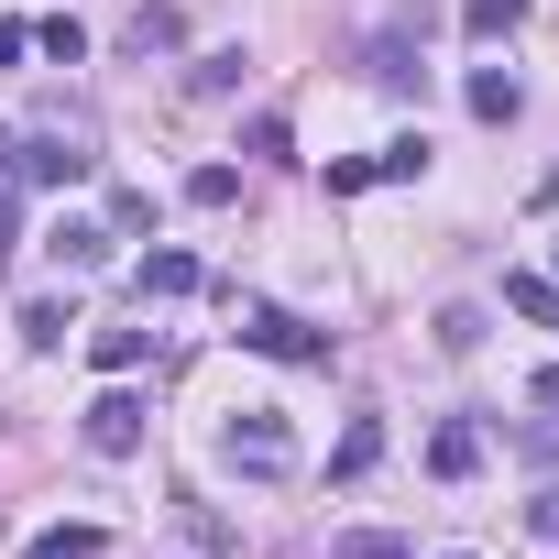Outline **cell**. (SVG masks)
I'll return each instance as SVG.
<instances>
[{
  "label": "cell",
  "mask_w": 559,
  "mask_h": 559,
  "mask_svg": "<svg viewBox=\"0 0 559 559\" xmlns=\"http://www.w3.org/2000/svg\"><path fill=\"white\" fill-rule=\"evenodd\" d=\"M241 352H263V362H330L341 341L308 330V319H286V308H241Z\"/></svg>",
  "instance_id": "6da1fadb"
},
{
  "label": "cell",
  "mask_w": 559,
  "mask_h": 559,
  "mask_svg": "<svg viewBox=\"0 0 559 559\" xmlns=\"http://www.w3.org/2000/svg\"><path fill=\"white\" fill-rule=\"evenodd\" d=\"M143 417H154V406H143V395H121V384H110V395H99V406H88V417H78V439H88V450H99V461H132V450H143Z\"/></svg>",
  "instance_id": "7a4b0ae2"
},
{
  "label": "cell",
  "mask_w": 559,
  "mask_h": 559,
  "mask_svg": "<svg viewBox=\"0 0 559 559\" xmlns=\"http://www.w3.org/2000/svg\"><path fill=\"white\" fill-rule=\"evenodd\" d=\"M121 45H132V56H176V45H187V12H176V0H143V12L121 23Z\"/></svg>",
  "instance_id": "3957f363"
},
{
  "label": "cell",
  "mask_w": 559,
  "mask_h": 559,
  "mask_svg": "<svg viewBox=\"0 0 559 559\" xmlns=\"http://www.w3.org/2000/svg\"><path fill=\"white\" fill-rule=\"evenodd\" d=\"M230 461H241V472H263V483H274V472H286V461H297V450H286V428H274V417H252V428H230Z\"/></svg>",
  "instance_id": "277c9868"
},
{
  "label": "cell",
  "mask_w": 559,
  "mask_h": 559,
  "mask_svg": "<svg viewBox=\"0 0 559 559\" xmlns=\"http://www.w3.org/2000/svg\"><path fill=\"white\" fill-rule=\"evenodd\" d=\"M45 252H56L67 274H88V263L110 252V230H99V219H56V230H45Z\"/></svg>",
  "instance_id": "5b68a950"
},
{
  "label": "cell",
  "mask_w": 559,
  "mask_h": 559,
  "mask_svg": "<svg viewBox=\"0 0 559 559\" xmlns=\"http://www.w3.org/2000/svg\"><path fill=\"white\" fill-rule=\"evenodd\" d=\"M515 110H526V88L504 67H472V121H515Z\"/></svg>",
  "instance_id": "8992f818"
},
{
  "label": "cell",
  "mask_w": 559,
  "mask_h": 559,
  "mask_svg": "<svg viewBox=\"0 0 559 559\" xmlns=\"http://www.w3.org/2000/svg\"><path fill=\"white\" fill-rule=\"evenodd\" d=\"M23 176H34V187H78L88 154H78V143H23Z\"/></svg>",
  "instance_id": "52a82bcc"
},
{
  "label": "cell",
  "mask_w": 559,
  "mask_h": 559,
  "mask_svg": "<svg viewBox=\"0 0 559 559\" xmlns=\"http://www.w3.org/2000/svg\"><path fill=\"white\" fill-rule=\"evenodd\" d=\"M88 362H99V373H143V362H154V330H99Z\"/></svg>",
  "instance_id": "ba28073f"
},
{
  "label": "cell",
  "mask_w": 559,
  "mask_h": 559,
  "mask_svg": "<svg viewBox=\"0 0 559 559\" xmlns=\"http://www.w3.org/2000/svg\"><path fill=\"white\" fill-rule=\"evenodd\" d=\"M373 461H384V428H373V417H352V428H341V450H330V472H341V483H362Z\"/></svg>",
  "instance_id": "9c48e42d"
},
{
  "label": "cell",
  "mask_w": 559,
  "mask_h": 559,
  "mask_svg": "<svg viewBox=\"0 0 559 559\" xmlns=\"http://www.w3.org/2000/svg\"><path fill=\"white\" fill-rule=\"evenodd\" d=\"M515 23H526V0H461V34L472 45H504Z\"/></svg>",
  "instance_id": "30bf717a"
},
{
  "label": "cell",
  "mask_w": 559,
  "mask_h": 559,
  "mask_svg": "<svg viewBox=\"0 0 559 559\" xmlns=\"http://www.w3.org/2000/svg\"><path fill=\"white\" fill-rule=\"evenodd\" d=\"M143 297H198V252H143Z\"/></svg>",
  "instance_id": "8fae6325"
},
{
  "label": "cell",
  "mask_w": 559,
  "mask_h": 559,
  "mask_svg": "<svg viewBox=\"0 0 559 559\" xmlns=\"http://www.w3.org/2000/svg\"><path fill=\"white\" fill-rule=\"evenodd\" d=\"M67 330H78V308H67V297H34V308H23V341H34V352H56Z\"/></svg>",
  "instance_id": "7c38bea8"
},
{
  "label": "cell",
  "mask_w": 559,
  "mask_h": 559,
  "mask_svg": "<svg viewBox=\"0 0 559 559\" xmlns=\"http://www.w3.org/2000/svg\"><path fill=\"white\" fill-rule=\"evenodd\" d=\"M472 461H483V439H472V428H439V439H428V472H439V483H461Z\"/></svg>",
  "instance_id": "4fadbf2b"
},
{
  "label": "cell",
  "mask_w": 559,
  "mask_h": 559,
  "mask_svg": "<svg viewBox=\"0 0 559 559\" xmlns=\"http://www.w3.org/2000/svg\"><path fill=\"white\" fill-rule=\"evenodd\" d=\"M23 559H99V526H45Z\"/></svg>",
  "instance_id": "5bb4252c"
},
{
  "label": "cell",
  "mask_w": 559,
  "mask_h": 559,
  "mask_svg": "<svg viewBox=\"0 0 559 559\" xmlns=\"http://www.w3.org/2000/svg\"><path fill=\"white\" fill-rule=\"evenodd\" d=\"M198 99H219V88H241V45H219V56H198V78H187Z\"/></svg>",
  "instance_id": "9a60e30c"
},
{
  "label": "cell",
  "mask_w": 559,
  "mask_h": 559,
  "mask_svg": "<svg viewBox=\"0 0 559 559\" xmlns=\"http://www.w3.org/2000/svg\"><path fill=\"white\" fill-rule=\"evenodd\" d=\"M373 176H428V132H395V143L373 154Z\"/></svg>",
  "instance_id": "2e32d148"
},
{
  "label": "cell",
  "mask_w": 559,
  "mask_h": 559,
  "mask_svg": "<svg viewBox=\"0 0 559 559\" xmlns=\"http://www.w3.org/2000/svg\"><path fill=\"white\" fill-rule=\"evenodd\" d=\"M187 198H198V209H230V198H241V165H198Z\"/></svg>",
  "instance_id": "e0dca14e"
},
{
  "label": "cell",
  "mask_w": 559,
  "mask_h": 559,
  "mask_svg": "<svg viewBox=\"0 0 559 559\" xmlns=\"http://www.w3.org/2000/svg\"><path fill=\"white\" fill-rule=\"evenodd\" d=\"M34 45H45V56H56V67H78V56H88V34H78V23H67V12H56V23H34Z\"/></svg>",
  "instance_id": "ac0fdd59"
},
{
  "label": "cell",
  "mask_w": 559,
  "mask_h": 559,
  "mask_svg": "<svg viewBox=\"0 0 559 559\" xmlns=\"http://www.w3.org/2000/svg\"><path fill=\"white\" fill-rule=\"evenodd\" d=\"M504 308H515V319H548L559 297H548V274H515V286H504Z\"/></svg>",
  "instance_id": "d6986e66"
},
{
  "label": "cell",
  "mask_w": 559,
  "mask_h": 559,
  "mask_svg": "<svg viewBox=\"0 0 559 559\" xmlns=\"http://www.w3.org/2000/svg\"><path fill=\"white\" fill-rule=\"evenodd\" d=\"M483 341V308H439V352H472Z\"/></svg>",
  "instance_id": "ffe728a7"
},
{
  "label": "cell",
  "mask_w": 559,
  "mask_h": 559,
  "mask_svg": "<svg viewBox=\"0 0 559 559\" xmlns=\"http://www.w3.org/2000/svg\"><path fill=\"white\" fill-rule=\"evenodd\" d=\"M341 559H406V537H341Z\"/></svg>",
  "instance_id": "44dd1931"
},
{
  "label": "cell",
  "mask_w": 559,
  "mask_h": 559,
  "mask_svg": "<svg viewBox=\"0 0 559 559\" xmlns=\"http://www.w3.org/2000/svg\"><path fill=\"white\" fill-rule=\"evenodd\" d=\"M34 56V23H0V67H23Z\"/></svg>",
  "instance_id": "7402d4cb"
},
{
  "label": "cell",
  "mask_w": 559,
  "mask_h": 559,
  "mask_svg": "<svg viewBox=\"0 0 559 559\" xmlns=\"http://www.w3.org/2000/svg\"><path fill=\"white\" fill-rule=\"evenodd\" d=\"M537 209H559V165H548V176H537Z\"/></svg>",
  "instance_id": "603a6c76"
},
{
  "label": "cell",
  "mask_w": 559,
  "mask_h": 559,
  "mask_svg": "<svg viewBox=\"0 0 559 559\" xmlns=\"http://www.w3.org/2000/svg\"><path fill=\"white\" fill-rule=\"evenodd\" d=\"M537 406H559V373H537Z\"/></svg>",
  "instance_id": "cb8c5ba5"
},
{
  "label": "cell",
  "mask_w": 559,
  "mask_h": 559,
  "mask_svg": "<svg viewBox=\"0 0 559 559\" xmlns=\"http://www.w3.org/2000/svg\"><path fill=\"white\" fill-rule=\"evenodd\" d=\"M0 263H12V209H0Z\"/></svg>",
  "instance_id": "d4e9b609"
},
{
  "label": "cell",
  "mask_w": 559,
  "mask_h": 559,
  "mask_svg": "<svg viewBox=\"0 0 559 559\" xmlns=\"http://www.w3.org/2000/svg\"><path fill=\"white\" fill-rule=\"evenodd\" d=\"M0 165H12V132H0Z\"/></svg>",
  "instance_id": "484cf974"
}]
</instances>
